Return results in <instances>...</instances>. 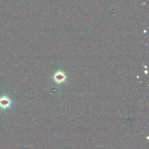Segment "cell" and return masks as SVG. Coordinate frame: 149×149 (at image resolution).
<instances>
[{
  "label": "cell",
  "instance_id": "1",
  "mask_svg": "<svg viewBox=\"0 0 149 149\" xmlns=\"http://www.w3.org/2000/svg\"><path fill=\"white\" fill-rule=\"evenodd\" d=\"M11 104L10 99L7 96H3L0 98V108L3 109L8 108Z\"/></svg>",
  "mask_w": 149,
  "mask_h": 149
},
{
  "label": "cell",
  "instance_id": "2",
  "mask_svg": "<svg viewBox=\"0 0 149 149\" xmlns=\"http://www.w3.org/2000/svg\"><path fill=\"white\" fill-rule=\"evenodd\" d=\"M54 79H55V81L57 82L61 83V82H63L65 81V74L62 72H57L55 74Z\"/></svg>",
  "mask_w": 149,
  "mask_h": 149
}]
</instances>
